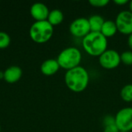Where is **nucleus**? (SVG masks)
<instances>
[{"label":"nucleus","instance_id":"obj_10","mask_svg":"<svg viewBox=\"0 0 132 132\" xmlns=\"http://www.w3.org/2000/svg\"><path fill=\"white\" fill-rule=\"evenodd\" d=\"M22 74V69L17 66H12L4 72V80L9 84H13L19 80Z\"/></svg>","mask_w":132,"mask_h":132},{"label":"nucleus","instance_id":"obj_12","mask_svg":"<svg viewBox=\"0 0 132 132\" xmlns=\"http://www.w3.org/2000/svg\"><path fill=\"white\" fill-rule=\"evenodd\" d=\"M118 32V28L114 21L112 20H105L103 26L101 28V32L107 39L109 37L114 36Z\"/></svg>","mask_w":132,"mask_h":132},{"label":"nucleus","instance_id":"obj_9","mask_svg":"<svg viewBox=\"0 0 132 132\" xmlns=\"http://www.w3.org/2000/svg\"><path fill=\"white\" fill-rule=\"evenodd\" d=\"M49 13L48 7L42 2H36L30 8V14L36 21L47 20Z\"/></svg>","mask_w":132,"mask_h":132},{"label":"nucleus","instance_id":"obj_17","mask_svg":"<svg viewBox=\"0 0 132 132\" xmlns=\"http://www.w3.org/2000/svg\"><path fill=\"white\" fill-rule=\"evenodd\" d=\"M11 39L5 32H0V49H5L10 44Z\"/></svg>","mask_w":132,"mask_h":132},{"label":"nucleus","instance_id":"obj_22","mask_svg":"<svg viewBox=\"0 0 132 132\" xmlns=\"http://www.w3.org/2000/svg\"><path fill=\"white\" fill-rule=\"evenodd\" d=\"M128 44L129 48L132 51V33L131 35L128 36Z\"/></svg>","mask_w":132,"mask_h":132},{"label":"nucleus","instance_id":"obj_21","mask_svg":"<svg viewBox=\"0 0 132 132\" xmlns=\"http://www.w3.org/2000/svg\"><path fill=\"white\" fill-rule=\"evenodd\" d=\"M114 2L118 5H124L128 3L127 0H114Z\"/></svg>","mask_w":132,"mask_h":132},{"label":"nucleus","instance_id":"obj_18","mask_svg":"<svg viewBox=\"0 0 132 132\" xmlns=\"http://www.w3.org/2000/svg\"><path fill=\"white\" fill-rule=\"evenodd\" d=\"M89 3L96 8H102L108 5L109 1L108 0H90Z\"/></svg>","mask_w":132,"mask_h":132},{"label":"nucleus","instance_id":"obj_16","mask_svg":"<svg viewBox=\"0 0 132 132\" xmlns=\"http://www.w3.org/2000/svg\"><path fill=\"white\" fill-rule=\"evenodd\" d=\"M121 62L127 66L132 65V51L127 50L121 54Z\"/></svg>","mask_w":132,"mask_h":132},{"label":"nucleus","instance_id":"obj_11","mask_svg":"<svg viewBox=\"0 0 132 132\" xmlns=\"http://www.w3.org/2000/svg\"><path fill=\"white\" fill-rule=\"evenodd\" d=\"M60 68V67L56 60L49 59L42 63L40 70L45 76H53L59 70Z\"/></svg>","mask_w":132,"mask_h":132},{"label":"nucleus","instance_id":"obj_8","mask_svg":"<svg viewBox=\"0 0 132 132\" xmlns=\"http://www.w3.org/2000/svg\"><path fill=\"white\" fill-rule=\"evenodd\" d=\"M118 31L124 35H131L132 33V12L129 10L120 12L115 19Z\"/></svg>","mask_w":132,"mask_h":132},{"label":"nucleus","instance_id":"obj_7","mask_svg":"<svg viewBox=\"0 0 132 132\" xmlns=\"http://www.w3.org/2000/svg\"><path fill=\"white\" fill-rule=\"evenodd\" d=\"M69 29L72 36L77 38L83 39L90 32L88 19L85 17H80L74 19L70 23Z\"/></svg>","mask_w":132,"mask_h":132},{"label":"nucleus","instance_id":"obj_13","mask_svg":"<svg viewBox=\"0 0 132 132\" xmlns=\"http://www.w3.org/2000/svg\"><path fill=\"white\" fill-rule=\"evenodd\" d=\"M104 18L100 15H93L88 18V22L90 24V32H101V28L104 22Z\"/></svg>","mask_w":132,"mask_h":132},{"label":"nucleus","instance_id":"obj_5","mask_svg":"<svg viewBox=\"0 0 132 132\" xmlns=\"http://www.w3.org/2000/svg\"><path fill=\"white\" fill-rule=\"evenodd\" d=\"M115 118V125L120 131H132V107H127L118 111Z\"/></svg>","mask_w":132,"mask_h":132},{"label":"nucleus","instance_id":"obj_15","mask_svg":"<svg viewBox=\"0 0 132 132\" xmlns=\"http://www.w3.org/2000/svg\"><path fill=\"white\" fill-rule=\"evenodd\" d=\"M121 99L125 102H132V84H126L125 85L120 93Z\"/></svg>","mask_w":132,"mask_h":132},{"label":"nucleus","instance_id":"obj_25","mask_svg":"<svg viewBox=\"0 0 132 132\" xmlns=\"http://www.w3.org/2000/svg\"><path fill=\"white\" fill-rule=\"evenodd\" d=\"M0 132H1V126H0Z\"/></svg>","mask_w":132,"mask_h":132},{"label":"nucleus","instance_id":"obj_2","mask_svg":"<svg viewBox=\"0 0 132 132\" xmlns=\"http://www.w3.org/2000/svg\"><path fill=\"white\" fill-rule=\"evenodd\" d=\"M108 39L101 32H90L82 39V46L84 51L91 56H100L108 50Z\"/></svg>","mask_w":132,"mask_h":132},{"label":"nucleus","instance_id":"obj_14","mask_svg":"<svg viewBox=\"0 0 132 132\" xmlns=\"http://www.w3.org/2000/svg\"><path fill=\"white\" fill-rule=\"evenodd\" d=\"M63 18L64 16L62 11H60V9H53L50 12L47 18V21L53 26H54L60 25L63 22Z\"/></svg>","mask_w":132,"mask_h":132},{"label":"nucleus","instance_id":"obj_26","mask_svg":"<svg viewBox=\"0 0 132 132\" xmlns=\"http://www.w3.org/2000/svg\"><path fill=\"white\" fill-rule=\"evenodd\" d=\"M120 132H126V131H120Z\"/></svg>","mask_w":132,"mask_h":132},{"label":"nucleus","instance_id":"obj_19","mask_svg":"<svg viewBox=\"0 0 132 132\" xmlns=\"http://www.w3.org/2000/svg\"><path fill=\"white\" fill-rule=\"evenodd\" d=\"M103 124H104V127L111 125H114L115 124V118L112 115H107L103 119Z\"/></svg>","mask_w":132,"mask_h":132},{"label":"nucleus","instance_id":"obj_23","mask_svg":"<svg viewBox=\"0 0 132 132\" xmlns=\"http://www.w3.org/2000/svg\"><path fill=\"white\" fill-rule=\"evenodd\" d=\"M129 11L132 12V1L129 2Z\"/></svg>","mask_w":132,"mask_h":132},{"label":"nucleus","instance_id":"obj_20","mask_svg":"<svg viewBox=\"0 0 132 132\" xmlns=\"http://www.w3.org/2000/svg\"><path fill=\"white\" fill-rule=\"evenodd\" d=\"M104 132H120V130L118 129L117 125L114 124V125H111L104 127Z\"/></svg>","mask_w":132,"mask_h":132},{"label":"nucleus","instance_id":"obj_6","mask_svg":"<svg viewBox=\"0 0 132 132\" xmlns=\"http://www.w3.org/2000/svg\"><path fill=\"white\" fill-rule=\"evenodd\" d=\"M121 63V54L112 49H108L99 56L100 65L106 70H114Z\"/></svg>","mask_w":132,"mask_h":132},{"label":"nucleus","instance_id":"obj_24","mask_svg":"<svg viewBox=\"0 0 132 132\" xmlns=\"http://www.w3.org/2000/svg\"><path fill=\"white\" fill-rule=\"evenodd\" d=\"M0 79H4V73L0 71Z\"/></svg>","mask_w":132,"mask_h":132},{"label":"nucleus","instance_id":"obj_3","mask_svg":"<svg viewBox=\"0 0 132 132\" xmlns=\"http://www.w3.org/2000/svg\"><path fill=\"white\" fill-rule=\"evenodd\" d=\"M56 60L60 67L67 71L80 66L82 54L78 48L70 46L63 50L58 55Z\"/></svg>","mask_w":132,"mask_h":132},{"label":"nucleus","instance_id":"obj_1","mask_svg":"<svg viewBox=\"0 0 132 132\" xmlns=\"http://www.w3.org/2000/svg\"><path fill=\"white\" fill-rule=\"evenodd\" d=\"M64 81L68 89L71 91L80 93L87 87L90 81V76L84 67L79 66L66 72Z\"/></svg>","mask_w":132,"mask_h":132},{"label":"nucleus","instance_id":"obj_4","mask_svg":"<svg viewBox=\"0 0 132 132\" xmlns=\"http://www.w3.org/2000/svg\"><path fill=\"white\" fill-rule=\"evenodd\" d=\"M53 34V26L47 21H36L30 27L29 36L36 43H44Z\"/></svg>","mask_w":132,"mask_h":132}]
</instances>
